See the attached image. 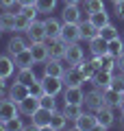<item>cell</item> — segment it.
<instances>
[{
	"instance_id": "obj_1",
	"label": "cell",
	"mask_w": 124,
	"mask_h": 131,
	"mask_svg": "<svg viewBox=\"0 0 124 131\" xmlns=\"http://www.w3.org/2000/svg\"><path fill=\"white\" fill-rule=\"evenodd\" d=\"M39 83H41L44 94H52V96H59V94H63V90H65V81H63V77L46 74L44 79L39 81Z\"/></svg>"
},
{
	"instance_id": "obj_2",
	"label": "cell",
	"mask_w": 124,
	"mask_h": 131,
	"mask_svg": "<svg viewBox=\"0 0 124 131\" xmlns=\"http://www.w3.org/2000/svg\"><path fill=\"white\" fill-rule=\"evenodd\" d=\"M61 39H63L65 44H76L83 39L81 35V22H63V26H61Z\"/></svg>"
},
{
	"instance_id": "obj_3",
	"label": "cell",
	"mask_w": 124,
	"mask_h": 131,
	"mask_svg": "<svg viewBox=\"0 0 124 131\" xmlns=\"http://www.w3.org/2000/svg\"><path fill=\"white\" fill-rule=\"evenodd\" d=\"M85 59V48L81 46V44H68L65 46V55H63V61L68 66H78L81 61Z\"/></svg>"
},
{
	"instance_id": "obj_4",
	"label": "cell",
	"mask_w": 124,
	"mask_h": 131,
	"mask_svg": "<svg viewBox=\"0 0 124 131\" xmlns=\"http://www.w3.org/2000/svg\"><path fill=\"white\" fill-rule=\"evenodd\" d=\"M74 129H78V131H94V129H98L96 112H83L81 116L74 120Z\"/></svg>"
},
{
	"instance_id": "obj_5",
	"label": "cell",
	"mask_w": 124,
	"mask_h": 131,
	"mask_svg": "<svg viewBox=\"0 0 124 131\" xmlns=\"http://www.w3.org/2000/svg\"><path fill=\"white\" fill-rule=\"evenodd\" d=\"M20 116V107L15 101H11L9 96L7 98H0V122L5 125L7 120H11V118Z\"/></svg>"
},
{
	"instance_id": "obj_6",
	"label": "cell",
	"mask_w": 124,
	"mask_h": 131,
	"mask_svg": "<svg viewBox=\"0 0 124 131\" xmlns=\"http://www.w3.org/2000/svg\"><path fill=\"white\" fill-rule=\"evenodd\" d=\"M85 109H89V112H98L100 107H105V96H102V90L94 88L89 90V92H85Z\"/></svg>"
},
{
	"instance_id": "obj_7",
	"label": "cell",
	"mask_w": 124,
	"mask_h": 131,
	"mask_svg": "<svg viewBox=\"0 0 124 131\" xmlns=\"http://www.w3.org/2000/svg\"><path fill=\"white\" fill-rule=\"evenodd\" d=\"M24 35L28 37V42H44V39H48L44 20H33L31 26H28V31L24 33Z\"/></svg>"
},
{
	"instance_id": "obj_8",
	"label": "cell",
	"mask_w": 124,
	"mask_h": 131,
	"mask_svg": "<svg viewBox=\"0 0 124 131\" xmlns=\"http://www.w3.org/2000/svg\"><path fill=\"white\" fill-rule=\"evenodd\" d=\"M115 109H118V107H109V105H105V107H100L96 112L98 129H109V127L115 122Z\"/></svg>"
},
{
	"instance_id": "obj_9",
	"label": "cell",
	"mask_w": 124,
	"mask_h": 131,
	"mask_svg": "<svg viewBox=\"0 0 124 131\" xmlns=\"http://www.w3.org/2000/svg\"><path fill=\"white\" fill-rule=\"evenodd\" d=\"M63 103H74V105H83L85 103V92H83L81 85H65Z\"/></svg>"
},
{
	"instance_id": "obj_10",
	"label": "cell",
	"mask_w": 124,
	"mask_h": 131,
	"mask_svg": "<svg viewBox=\"0 0 124 131\" xmlns=\"http://www.w3.org/2000/svg\"><path fill=\"white\" fill-rule=\"evenodd\" d=\"M50 118H52V112L46 107H39L35 114L31 116V122L35 129H50Z\"/></svg>"
},
{
	"instance_id": "obj_11",
	"label": "cell",
	"mask_w": 124,
	"mask_h": 131,
	"mask_svg": "<svg viewBox=\"0 0 124 131\" xmlns=\"http://www.w3.org/2000/svg\"><path fill=\"white\" fill-rule=\"evenodd\" d=\"M28 94H31V85H24V83H20V81H13V83L9 85L7 96H9L11 101H15V103H22Z\"/></svg>"
},
{
	"instance_id": "obj_12",
	"label": "cell",
	"mask_w": 124,
	"mask_h": 131,
	"mask_svg": "<svg viewBox=\"0 0 124 131\" xmlns=\"http://www.w3.org/2000/svg\"><path fill=\"white\" fill-rule=\"evenodd\" d=\"M18 107H20V114H24V116H33V114L41 107V98L35 96V94H28L22 103H18Z\"/></svg>"
},
{
	"instance_id": "obj_13",
	"label": "cell",
	"mask_w": 124,
	"mask_h": 131,
	"mask_svg": "<svg viewBox=\"0 0 124 131\" xmlns=\"http://www.w3.org/2000/svg\"><path fill=\"white\" fill-rule=\"evenodd\" d=\"M111 81H113V72H109V70H100V68H98L96 74L92 77L94 88H98V90H107V88H111Z\"/></svg>"
},
{
	"instance_id": "obj_14",
	"label": "cell",
	"mask_w": 124,
	"mask_h": 131,
	"mask_svg": "<svg viewBox=\"0 0 124 131\" xmlns=\"http://www.w3.org/2000/svg\"><path fill=\"white\" fill-rule=\"evenodd\" d=\"M46 74H52V77H63L68 66L63 63V59H55V57H48L46 61Z\"/></svg>"
},
{
	"instance_id": "obj_15",
	"label": "cell",
	"mask_w": 124,
	"mask_h": 131,
	"mask_svg": "<svg viewBox=\"0 0 124 131\" xmlns=\"http://www.w3.org/2000/svg\"><path fill=\"white\" fill-rule=\"evenodd\" d=\"M87 44H89V52H92L94 57H100V55H105V52H109V42H107L102 35L92 37Z\"/></svg>"
},
{
	"instance_id": "obj_16",
	"label": "cell",
	"mask_w": 124,
	"mask_h": 131,
	"mask_svg": "<svg viewBox=\"0 0 124 131\" xmlns=\"http://www.w3.org/2000/svg\"><path fill=\"white\" fill-rule=\"evenodd\" d=\"M28 48H31L33 57H35V63H37V61H46L48 57H50L46 39H44V42H28Z\"/></svg>"
},
{
	"instance_id": "obj_17",
	"label": "cell",
	"mask_w": 124,
	"mask_h": 131,
	"mask_svg": "<svg viewBox=\"0 0 124 131\" xmlns=\"http://www.w3.org/2000/svg\"><path fill=\"white\" fill-rule=\"evenodd\" d=\"M18 70V66H15L13 57L7 52V55H0V77L2 79H9V77H13V72Z\"/></svg>"
},
{
	"instance_id": "obj_18",
	"label": "cell",
	"mask_w": 124,
	"mask_h": 131,
	"mask_svg": "<svg viewBox=\"0 0 124 131\" xmlns=\"http://www.w3.org/2000/svg\"><path fill=\"white\" fill-rule=\"evenodd\" d=\"M63 81H65V85H83L85 83V77L78 70V66H68V70L63 74Z\"/></svg>"
},
{
	"instance_id": "obj_19",
	"label": "cell",
	"mask_w": 124,
	"mask_h": 131,
	"mask_svg": "<svg viewBox=\"0 0 124 131\" xmlns=\"http://www.w3.org/2000/svg\"><path fill=\"white\" fill-rule=\"evenodd\" d=\"M44 24H46V35H48V39L59 37V35H61V26H63V20L48 15V18L44 20Z\"/></svg>"
},
{
	"instance_id": "obj_20",
	"label": "cell",
	"mask_w": 124,
	"mask_h": 131,
	"mask_svg": "<svg viewBox=\"0 0 124 131\" xmlns=\"http://www.w3.org/2000/svg\"><path fill=\"white\" fill-rule=\"evenodd\" d=\"M26 48H28V42L22 37V35H13V37L9 39V44H7V52H9L11 57H15L18 52L26 50Z\"/></svg>"
},
{
	"instance_id": "obj_21",
	"label": "cell",
	"mask_w": 124,
	"mask_h": 131,
	"mask_svg": "<svg viewBox=\"0 0 124 131\" xmlns=\"http://www.w3.org/2000/svg\"><path fill=\"white\" fill-rule=\"evenodd\" d=\"M61 20L63 22H81L83 11L78 9V5H65L63 11H61Z\"/></svg>"
},
{
	"instance_id": "obj_22",
	"label": "cell",
	"mask_w": 124,
	"mask_h": 131,
	"mask_svg": "<svg viewBox=\"0 0 124 131\" xmlns=\"http://www.w3.org/2000/svg\"><path fill=\"white\" fill-rule=\"evenodd\" d=\"M78 70L83 72V77H85V81H92V77L96 74V70H98V61H96V57L92 55V59H83L81 63H78Z\"/></svg>"
},
{
	"instance_id": "obj_23",
	"label": "cell",
	"mask_w": 124,
	"mask_h": 131,
	"mask_svg": "<svg viewBox=\"0 0 124 131\" xmlns=\"http://www.w3.org/2000/svg\"><path fill=\"white\" fill-rule=\"evenodd\" d=\"M15 81H20V83H24V85H33V83H37V74L33 72V66L31 68H18V74H15Z\"/></svg>"
},
{
	"instance_id": "obj_24",
	"label": "cell",
	"mask_w": 124,
	"mask_h": 131,
	"mask_svg": "<svg viewBox=\"0 0 124 131\" xmlns=\"http://www.w3.org/2000/svg\"><path fill=\"white\" fill-rule=\"evenodd\" d=\"M68 118H65V114H63V109H55L52 112V118H50V131H61V129H65L68 127Z\"/></svg>"
},
{
	"instance_id": "obj_25",
	"label": "cell",
	"mask_w": 124,
	"mask_h": 131,
	"mask_svg": "<svg viewBox=\"0 0 124 131\" xmlns=\"http://www.w3.org/2000/svg\"><path fill=\"white\" fill-rule=\"evenodd\" d=\"M13 61H15V66H18V68H31V66L35 63V57H33L31 48H26V50L18 52V55L13 57Z\"/></svg>"
},
{
	"instance_id": "obj_26",
	"label": "cell",
	"mask_w": 124,
	"mask_h": 131,
	"mask_svg": "<svg viewBox=\"0 0 124 131\" xmlns=\"http://www.w3.org/2000/svg\"><path fill=\"white\" fill-rule=\"evenodd\" d=\"M102 96H105V105H109V107H118V109H120V101H122V94H120L118 90L107 88V90H102Z\"/></svg>"
},
{
	"instance_id": "obj_27",
	"label": "cell",
	"mask_w": 124,
	"mask_h": 131,
	"mask_svg": "<svg viewBox=\"0 0 124 131\" xmlns=\"http://www.w3.org/2000/svg\"><path fill=\"white\" fill-rule=\"evenodd\" d=\"M0 26L9 33H15V11L5 9V13H0Z\"/></svg>"
},
{
	"instance_id": "obj_28",
	"label": "cell",
	"mask_w": 124,
	"mask_h": 131,
	"mask_svg": "<svg viewBox=\"0 0 124 131\" xmlns=\"http://www.w3.org/2000/svg\"><path fill=\"white\" fill-rule=\"evenodd\" d=\"M85 112V105H74V103H63V114L70 122H74L81 114Z\"/></svg>"
},
{
	"instance_id": "obj_29",
	"label": "cell",
	"mask_w": 124,
	"mask_h": 131,
	"mask_svg": "<svg viewBox=\"0 0 124 131\" xmlns=\"http://www.w3.org/2000/svg\"><path fill=\"white\" fill-rule=\"evenodd\" d=\"M96 61H98V68H100V70L115 72V55H111V52H105V55L96 57Z\"/></svg>"
},
{
	"instance_id": "obj_30",
	"label": "cell",
	"mask_w": 124,
	"mask_h": 131,
	"mask_svg": "<svg viewBox=\"0 0 124 131\" xmlns=\"http://www.w3.org/2000/svg\"><path fill=\"white\" fill-rule=\"evenodd\" d=\"M89 22H92L94 26L100 31V28L107 26L111 20H109V13H107V9H105V11H98V13H89Z\"/></svg>"
},
{
	"instance_id": "obj_31",
	"label": "cell",
	"mask_w": 124,
	"mask_h": 131,
	"mask_svg": "<svg viewBox=\"0 0 124 131\" xmlns=\"http://www.w3.org/2000/svg\"><path fill=\"white\" fill-rule=\"evenodd\" d=\"M98 33H100V31L89 22V18L87 20H81V35H83V39H87V42H89L92 37H96Z\"/></svg>"
},
{
	"instance_id": "obj_32",
	"label": "cell",
	"mask_w": 124,
	"mask_h": 131,
	"mask_svg": "<svg viewBox=\"0 0 124 131\" xmlns=\"http://www.w3.org/2000/svg\"><path fill=\"white\" fill-rule=\"evenodd\" d=\"M59 0H35V7L39 9V13H52Z\"/></svg>"
},
{
	"instance_id": "obj_33",
	"label": "cell",
	"mask_w": 124,
	"mask_h": 131,
	"mask_svg": "<svg viewBox=\"0 0 124 131\" xmlns=\"http://www.w3.org/2000/svg\"><path fill=\"white\" fill-rule=\"evenodd\" d=\"M109 52H111V55H115V57L122 55V52H124V37H120V35H118L115 39H111V42H109Z\"/></svg>"
},
{
	"instance_id": "obj_34",
	"label": "cell",
	"mask_w": 124,
	"mask_h": 131,
	"mask_svg": "<svg viewBox=\"0 0 124 131\" xmlns=\"http://www.w3.org/2000/svg\"><path fill=\"white\" fill-rule=\"evenodd\" d=\"M31 22H33V20H28L26 15H22L20 11H15V31L26 33V31H28V26H31Z\"/></svg>"
},
{
	"instance_id": "obj_35",
	"label": "cell",
	"mask_w": 124,
	"mask_h": 131,
	"mask_svg": "<svg viewBox=\"0 0 124 131\" xmlns=\"http://www.w3.org/2000/svg\"><path fill=\"white\" fill-rule=\"evenodd\" d=\"M98 35H102V37H105L107 42H111V39H115V37H118L120 33H118V28H115L113 24L109 22L107 26H102V28H100V33H98Z\"/></svg>"
},
{
	"instance_id": "obj_36",
	"label": "cell",
	"mask_w": 124,
	"mask_h": 131,
	"mask_svg": "<svg viewBox=\"0 0 124 131\" xmlns=\"http://www.w3.org/2000/svg\"><path fill=\"white\" fill-rule=\"evenodd\" d=\"M85 11H87V13L105 11V2H102V0H85Z\"/></svg>"
},
{
	"instance_id": "obj_37",
	"label": "cell",
	"mask_w": 124,
	"mask_h": 131,
	"mask_svg": "<svg viewBox=\"0 0 124 131\" xmlns=\"http://www.w3.org/2000/svg\"><path fill=\"white\" fill-rule=\"evenodd\" d=\"M5 129L7 131H20V129H26V125L22 122V118H20V116H15V118H11V120L5 122Z\"/></svg>"
},
{
	"instance_id": "obj_38",
	"label": "cell",
	"mask_w": 124,
	"mask_h": 131,
	"mask_svg": "<svg viewBox=\"0 0 124 131\" xmlns=\"http://www.w3.org/2000/svg\"><path fill=\"white\" fill-rule=\"evenodd\" d=\"M41 107L50 109V112H55L57 109V96H52V94H41Z\"/></svg>"
},
{
	"instance_id": "obj_39",
	"label": "cell",
	"mask_w": 124,
	"mask_h": 131,
	"mask_svg": "<svg viewBox=\"0 0 124 131\" xmlns=\"http://www.w3.org/2000/svg\"><path fill=\"white\" fill-rule=\"evenodd\" d=\"M20 13L22 15H26L28 20H37V15H39V9H37L35 5H28V7H20Z\"/></svg>"
},
{
	"instance_id": "obj_40",
	"label": "cell",
	"mask_w": 124,
	"mask_h": 131,
	"mask_svg": "<svg viewBox=\"0 0 124 131\" xmlns=\"http://www.w3.org/2000/svg\"><path fill=\"white\" fill-rule=\"evenodd\" d=\"M113 13H115V18L124 20V0H120V2L113 5Z\"/></svg>"
},
{
	"instance_id": "obj_41",
	"label": "cell",
	"mask_w": 124,
	"mask_h": 131,
	"mask_svg": "<svg viewBox=\"0 0 124 131\" xmlns=\"http://www.w3.org/2000/svg\"><path fill=\"white\" fill-rule=\"evenodd\" d=\"M15 5H18V0H0V7L2 9H9V11H13Z\"/></svg>"
},
{
	"instance_id": "obj_42",
	"label": "cell",
	"mask_w": 124,
	"mask_h": 131,
	"mask_svg": "<svg viewBox=\"0 0 124 131\" xmlns=\"http://www.w3.org/2000/svg\"><path fill=\"white\" fill-rule=\"evenodd\" d=\"M9 92V85H7V79L0 77V98H5V94Z\"/></svg>"
},
{
	"instance_id": "obj_43",
	"label": "cell",
	"mask_w": 124,
	"mask_h": 131,
	"mask_svg": "<svg viewBox=\"0 0 124 131\" xmlns=\"http://www.w3.org/2000/svg\"><path fill=\"white\" fill-rule=\"evenodd\" d=\"M115 70L124 72V52H122L120 57H115Z\"/></svg>"
},
{
	"instance_id": "obj_44",
	"label": "cell",
	"mask_w": 124,
	"mask_h": 131,
	"mask_svg": "<svg viewBox=\"0 0 124 131\" xmlns=\"http://www.w3.org/2000/svg\"><path fill=\"white\" fill-rule=\"evenodd\" d=\"M28 5H35V0H18V7H28Z\"/></svg>"
},
{
	"instance_id": "obj_45",
	"label": "cell",
	"mask_w": 124,
	"mask_h": 131,
	"mask_svg": "<svg viewBox=\"0 0 124 131\" xmlns=\"http://www.w3.org/2000/svg\"><path fill=\"white\" fill-rule=\"evenodd\" d=\"M63 2H65V5H81L83 0H63Z\"/></svg>"
},
{
	"instance_id": "obj_46",
	"label": "cell",
	"mask_w": 124,
	"mask_h": 131,
	"mask_svg": "<svg viewBox=\"0 0 124 131\" xmlns=\"http://www.w3.org/2000/svg\"><path fill=\"white\" fill-rule=\"evenodd\" d=\"M120 112L124 114V94H122V101H120Z\"/></svg>"
},
{
	"instance_id": "obj_47",
	"label": "cell",
	"mask_w": 124,
	"mask_h": 131,
	"mask_svg": "<svg viewBox=\"0 0 124 131\" xmlns=\"http://www.w3.org/2000/svg\"><path fill=\"white\" fill-rule=\"evenodd\" d=\"M120 125H122V127H124V114H122V120H120Z\"/></svg>"
},
{
	"instance_id": "obj_48",
	"label": "cell",
	"mask_w": 124,
	"mask_h": 131,
	"mask_svg": "<svg viewBox=\"0 0 124 131\" xmlns=\"http://www.w3.org/2000/svg\"><path fill=\"white\" fill-rule=\"evenodd\" d=\"M2 33H5V28H2V26H0V35H2Z\"/></svg>"
},
{
	"instance_id": "obj_49",
	"label": "cell",
	"mask_w": 124,
	"mask_h": 131,
	"mask_svg": "<svg viewBox=\"0 0 124 131\" xmlns=\"http://www.w3.org/2000/svg\"><path fill=\"white\" fill-rule=\"evenodd\" d=\"M111 2H113V5H115V2H120V0H111Z\"/></svg>"
}]
</instances>
